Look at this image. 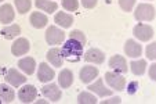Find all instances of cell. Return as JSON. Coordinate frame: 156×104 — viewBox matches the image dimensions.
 Listing matches in <instances>:
<instances>
[{
	"label": "cell",
	"instance_id": "6da1fadb",
	"mask_svg": "<svg viewBox=\"0 0 156 104\" xmlns=\"http://www.w3.org/2000/svg\"><path fill=\"white\" fill-rule=\"evenodd\" d=\"M61 53L64 60H68L71 62H77L83 56V45L80 42L69 38L68 42L64 45V47L61 49Z\"/></svg>",
	"mask_w": 156,
	"mask_h": 104
},
{
	"label": "cell",
	"instance_id": "7a4b0ae2",
	"mask_svg": "<svg viewBox=\"0 0 156 104\" xmlns=\"http://www.w3.org/2000/svg\"><path fill=\"white\" fill-rule=\"evenodd\" d=\"M134 15L137 21H152L155 18V7L148 3L138 4Z\"/></svg>",
	"mask_w": 156,
	"mask_h": 104
},
{
	"label": "cell",
	"instance_id": "3957f363",
	"mask_svg": "<svg viewBox=\"0 0 156 104\" xmlns=\"http://www.w3.org/2000/svg\"><path fill=\"white\" fill-rule=\"evenodd\" d=\"M65 40V32L61 29H58L57 27L51 25L46 31V42L48 45H61Z\"/></svg>",
	"mask_w": 156,
	"mask_h": 104
},
{
	"label": "cell",
	"instance_id": "277c9868",
	"mask_svg": "<svg viewBox=\"0 0 156 104\" xmlns=\"http://www.w3.org/2000/svg\"><path fill=\"white\" fill-rule=\"evenodd\" d=\"M4 79H6V82L10 83L12 87H18V86H21L22 83L27 82V78L15 68L7 69L6 74H4Z\"/></svg>",
	"mask_w": 156,
	"mask_h": 104
},
{
	"label": "cell",
	"instance_id": "5b68a950",
	"mask_svg": "<svg viewBox=\"0 0 156 104\" xmlns=\"http://www.w3.org/2000/svg\"><path fill=\"white\" fill-rule=\"evenodd\" d=\"M105 80L113 90H118V92H120V90H123L126 87V79L122 75L115 74V72H106Z\"/></svg>",
	"mask_w": 156,
	"mask_h": 104
},
{
	"label": "cell",
	"instance_id": "8992f818",
	"mask_svg": "<svg viewBox=\"0 0 156 104\" xmlns=\"http://www.w3.org/2000/svg\"><path fill=\"white\" fill-rule=\"evenodd\" d=\"M36 96H37V89L32 85H25L18 92V98L21 103H32V101H35Z\"/></svg>",
	"mask_w": 156,
	"mask_h": 104
},
{
	"label": "cell",
	"instance_id": "52a82bcc",
	"mask_svg": "<svg viewBox=\"0 0 156 104\" xmlns=\"http://www.w3.org/2000/svg\"><path fill=\"white\" fill-rule=\"evenodd\" d=\"M134 36L142 42H147L152 39L153 36V28L147 24H137L134 27Z\"/></svg>",
	"mask_w": 156,
	"mask_h": 104
},
{
	"label": "cell",
	"instance_id": "ba28073f",
	"mask_svg": "<svg viewBox=\"0 0 156 104\" xmlns=\"http://www.w3.org/2000/svg\"><path fill=\"white\" fill-rule=\"evenodd\" d=\"M109 67L113 69L115 72H119V74H126L129 71V67H127V61L123 56H113L112 58L109 60Z\"/></svg>",
	"mask_w": 156,
	"mask_h": 104
},
{
	"label": "cell",
	"instance_id": "9c48e42d",
	"mask_svg": "<svg viewBox=\"0 0 156 104\" xmlns=\"http://www.w3.org/2000/svg\"><path fill=\"white\" fill-rule=\"evenodd\" d=\"M41 93H43L46 97L48 98L50 101H53V103H57V101H59V98H61V90H59V87L57 86L55 83H50V85H46V86L41 87Z\"/></svg>",
	"mask_w": 156,
	"mask_h": 104
},
{
	"label": "cell",
	"instance_id": "30bf717a",
	"mask_svg": "<svg viewBox=\"0 0 156 104\" xmlns=\"http://www.w3.org/2000/svg\"><path fill=\"white\" fill-rule=\"evenodd\" d=\"M55 78V72H54L53 68L46 64V62H41L39 65V71H37V79L40 80L41 83H46V82H50Z\"/></svg>",
	"mask_w": 156,
	"mask_h": 104
},
{
	"label": "cell",
	"instance_id": "8fae6325",
	"mask_svg": "<svg viewBox=\"0 0 156 104\" xmlns=\"http://www.w3.org/2000/svg\"><path fill=\"white\" fill-rule=\"evenodd\" d=\"M29 47H30L29 40L25 38H20L12 43L11 51L14 56H24V54H27L29 51Z\"/></svg>",
	"mask_w": 156,
	"mask_h": 104
},
{
	"label": "cell",
	"instance_id": "7c38bea8",
	"mask_svg": "<svg viewBox=\"0 0 156 104\" xmlns=\"http://www.w3.org/2000/svg\"><path fill=\"white\" fill-rule=\"evenodd\" d=\"M124 51H126V54L129 57H131V58H137V57L141 56L142 47H141L140 43L134 42L133 39H129V40L126 42V45H124Z\"/></svg>",
	"mask_w": 156,
	"mask_h": 104
},
{
	"label": "cell",
	"instance_id": "4fadbf2b",
	"mask_svg": "<svg viewBox=\"0 0 156 104\" xmlns=\"http://www.w3.org/2000/svg\"><path fill=\"white\" fill-rule=\"evenodd\" d=\"M98 76V69L95 67H90V65H86L82 68L80 71V80L83 83H90L93 79Z\"/></svg>",
	"mask_w": 156,
	"mask_h": 104
},
{
	"label": "cell",
	"instance_id": "5bb4252c",
	"mask_svg": "<svg viewBox=\"0 0 156 104\" xmlns=\"http://www.w3.org/2000/svg\"><path fill=\"white\" fill-rule=\"evenodd\" d=\"M88 89L91 90V92L97 93V95L101 96V97H105V96H111V95H112V90L108 89V87L104 85V80L102 79H97L94 83H91V85L88 86Z\"/></svg>",
	"mask_w": 156,
	"mask_h": 104
},
{
	"label": "cell",
	"instance_id": "9a60e30c",
	"mask_svg": "<svg viewBox=\"0 0 156 104\" xmlns=\"http://www.w3.org/2000/svg\"><path fill=\"white\" fill-rule=\"evenodd\" d=\"M84 60L87 62H94V64H102L105 60V54L98 49H90L84 54Z\"/></svg>",
	"mask_w": 156,
	"mask_h": 104
},
{
	"label": "cell",
	"instance_id": "2e32d148",
	"mask_svg": "<svg viewBox=\"0 0 156 104\" xmlns=\"http://www.w3.org/2000/svg\"><path fill=\"white\" fill-rule=\"evenodd\" d=\"M47 60L54 67H61L62 64H64V57H62L61 49H58V47L50 49L47 53Z\"/></svg>",
	"mask_w": 156,
	"mask_h": 104
},
{
	"label": "cell",
	"instance_id": "e0dca14e",
	"mask_svg": "<svg viewBox=\"0 0 156 104\" xmlns=\"http://www.w3.org/2000/svg\"><path fill=\"white\" fill-rule=\"evenodd\" d=\"M15 17V13L12 10L11 4H3V6L0 7V22H3V24H9L14 20Z\"/></svg>",
	"mask_w": 156,
	"mask_h": 104
},
{
	"label": "cell",
	"instance_id": "ac0fdd59",
	"mask_svg": "<svg viewBox=\"0 0 156 104\" xmlns=\"http://www.w3.org/2000/svg\"><path fill=\"white\" fill-rule=\"evenodd\" d=\"M18 67L27 75H32L33 72H35V67H36L35 58H32V57H25V58L18 61Z\"/></svg>",
	"mask_w": 156,
	"mask_h": 104
},
{
	"label": "cell",
	"instance_id": "d6986e66",
	"mask_svg": "<svg viewBox=\"0 0 156 104\" xmlns=\"http://www.w3.org/2000/svg\"><path fill=\"white\" fill-rule=\"evenodd\" d=\"M54 21H55L57 25H59V27L69 28L72 24H73V17L69 15V14H66V13H64V11H59V13H57L55 14Z\"/></svg>",
	"mask_w": 156,
	"mask_h": 104
},
{
	"label": "cell",
	"instance_id": "ffe728a7",
	"mask_svg": "<svg viewBox=\"0 0 156 104\" xmlns=\"http://www.w3.org/2000/svg\"><path fill=\"white\" fill-rule=\"evenodd\" d=\"M72 82H73V74H72V71H69V69H62L58 75L59 86L66 89V87H69L72 85Z\"/></svg>",
	"mask_w": 156,
	"mask_h": 104
},
{
	"label": "cell",
	"instance_id": "44dd1931",
	"mask_svg": "<svg viewBox=\"0 0 156 104\" xmlns=\"http://www.w3.org/2000/svg\"><path fill=\"white\" fill-rule=\"evenodd\" d=\"M47 22H48L47 17L44 14H41V13H32L30 14V24H32V27L37 28V29L46 27Z\"/></svg>",
	"mask_w": 156,
	"mask_h": 104
},
{
	"label": "cell",
	"instance_id": "7402d4cb",
	"mask_svg": "<svg viewBox=\"0 0 156 104\" xmlns=\"http://www.w3.org/2000/svg\"><path fill=\"white\" fill-rule=\"evenodd\" d=\"M2 36L3 38H6V39H14V38H17L18 35L21 33V28H20V25H17V24H12V25H10V27H6V28H3L2 29Z\"/></svg>",
	"mask_w": 156,
	"mask_h": 104
},
{
	"label": "cell",
	"instance_id": "603a6c76",
	"mask_svg": "<svg viewBox=\"0 0 156 104\" xmlns=\"http://www.w3.org/2000/svg\"><path fill=\"white\" fill-rule=\"evenodd\" d=\"M36 7L43 10V11H46V13H48V14L57 11V9H58L57 3L50 2V0H36Z\"/></svg>",
	"mask_w": 156,
	"mask_h": 104
},
{
	"label": "cell",
	"instance_id": "cb8c5ba5",
	"mask_svg": "<svg viewBox=\"0 0 156 104\" xmlns=\"http://www.w3.org/2000/svg\"><path fill=\"white\" fill-rule=\"evenodd\" d=\"M15 97L14 90L11 89L7 85H0V98L4 101V103H11Z\"/></svg>",
	"mask_w": 156,
	"mask_h": 104
},
{
	"label": "cell",
	"instance_id": "d4e9b609",
	"mask_svg": "<svg viewBox=\"0 0 156 104\" xmlns=\"http://www.w3.org/2000/svg\"><path fill=\"white\" fill-rule=\"evenodd\" d=\"M131 72L134 75H142L147 69V61L145 60H138V61H133L131 62Z\"/></svg>",
	"mask_w": 156,
	"mask_h": 104
},
{
	"label": "cell",
	"instance_id": "484cf974",
	"mask_svg": "<svg viewBox=\"0 0 156 104\" xmlns=\"http://www.w3.org/2000/svg\"><path fill=\"white\" fill-rule=\"evenodd\" d=\"M97 101H98L97 97L93 96L90 92H82L79 95V97H77V103L80 104H95Z\"/></svg>",
	"mask_w": 156,
	"mask_h": 104
},
{
	"label": "cell",
	"instance_id": "4316f807",
	"mask_svg": "<svg viewBox=\"0 0 156 104\" xmlns=\"http://www.w3.org/2000/svg\"><path fill=\"white\" fill-rule=\"evenodd\" d=\"M30 6H32L30 0H15V7L20 14H27L30 10Z\"/></svg>",
	"mask_w": 156,
	"mask_h": 104
},
{
	"label": "cell",
	"instance_id": "83f0119b",
	"mask_svg": "<svg viewBox=\"0 0 156 104\" xmlns=\"http://www.w3.org/2000/svg\"><path fill=\"white\" fill-rule=\"evenodd\" d=\"M62 7L68 11H76L79 7V2L77 0H62Z\"/></svg>",
	"mask_w": 156,
	"mask_h": 104
},
{
	"label": "cell",
	"instance_id": "f1b7e54d",
	"mask_svg": "<svg viewBox=\"0 0 156 104\" xmlns=\"http://www.w3.org/2000/svg\"><path fill=\"white\" fill-rule=\"evenodd\" d=\"M136 4V0H119V6L123 9V11H131Z\"/></svg>",
	"mask_w": 156,
	"mask_h": 104
},
{
	"label": "cell",
	"instance_id": "f546056e",
	"mask_svg": "<svg viewBox=\"0 0 156 104\" xmlns=\"http://www.w3.org/2000/svg\"><path fill=\"white\" fill-rule=\"evenodd\" d=\"M69 38H72V39H75V40L80 42L82 45H84V43H86V36L83 35V32H80V31H77V29L72 31V32L69 33Z\"/></svg>",
	"mask_w": 156,
	"mask_h": 104
},
{
	"label": "cell",
	"instance_id": "4dcf8cb0",
	"mask_svg": "<svg viewBox=\"0 0 156 104\" xmlns=\"http://www.w3.org/2000/svg\"><path fill=\"white\" fill-rule=\"evenodd\" d=\"M147 56L149 60L156 58V43H151V45L147 47Z\"/></svg>",
	"mask_w": 156,
	"mask_h": 104
},
{
	"label": "cell",
	"instance_id": "1f68e13d",
	"mask_svg": "<svg viewBox=\"0 0 156 104\" xmlns=\"http://www.w3.org/2000/svg\"><path fill=\"white\" fill-rule=\"evenodd\" d=\"M97 2L98 0H82V4L86 9H94L97 6Z\"/></svg>",
	"mask_w": 156,
	"mask_h": 104
},
{
	"label": "cell",
	"instance_id": "d6a6232c",
	"mask_svg": "<svg viewBox=\"0 0 156 104\" xmlns=\"http://www.w3.org/2000/svg\"><path fill=\"white\" fill-rule=\"evenodd\" d=\"M137 89H138V82H130L127 93H129V95H134V93L137 92Z\"/></svg>",
	"mask_w": 156,
	"mask_h": 104
},
{
	"label": "cell",
	"instance_id": "836d02e7",
	"mask_svg": "<svg viewBox=\"0 0 156 104\" xmlns=\"http://www.w3.org/2000/svg\"><path fill=\"white\" fill-rule=\"evenodd\" d=\"M155 72H156V64H152V65H151V69H149V75H151V79L152 80L156 79Z\"/></svg>",
	"mask_w": 156,
	"mask_h": 104
},
{
	"label": "cell",
	"instance_id": "e575fe53",
	"mask_svg": "<svg viewBox=\"0 0 156 104\" xmlns=\"http://www.w3.org/2000/svg\"><path fill=\"white\" fill-rule=\"evenodd\" d=\"M120 97H112V98H109V100H104L102 103L104 104H108V103H120Z\"/></svg>",
	"mask_w": 156,
	"mask_h": 104
},
{
	"label": "cell",
	"instance_id": "d590c367",
	"mask_svg": "<svg viewBox=\"0 0 156 104\" xmlns=\"http://www.w3.org/2000/svg\"><path fill=\"white\" fill-rule=\"evenodd\" d=\"M0 2H2V0H0Z\"/></svg>",
	"mask_w": 156,
	"mask_h": 104
}]
</instances>
